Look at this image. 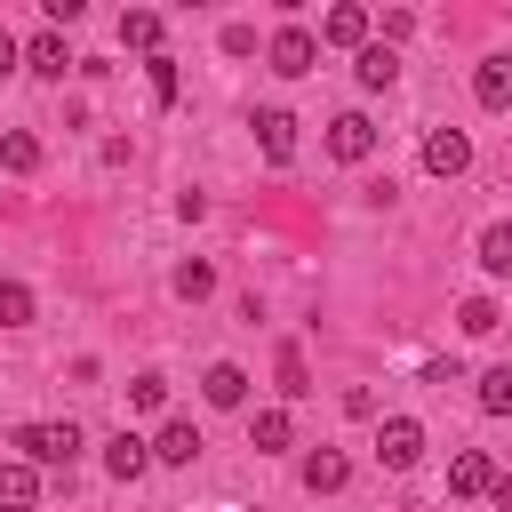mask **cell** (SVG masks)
Segmentation results:
<instances>
[{
  "label": "cell",
  "instance_id": "obj_12",
  "mask_svg": "<svg viewBox=\"0 0 512 512\" xmlns=\"http://www.w3.org/2000/svg\"><path fill=\"white\" fill-rule=\"evenodd\" d=\"M40 504V464H0V512H32Z\"/></svg>",
  "mask_w": 512,
  "mask_h": 512
},
{
  "label": "cell",
  "instance_id": "obj_4",
  "mask_svg": "<svg viewBox=\"0 0 512 512\" xmlns=\"http://www.w3.org/2000/svg\"><path fill=\"white\" fill-rule=\"evenodd\" d=\"M368 32H376V16H368L360 0H344V8H328V16H320V40H328V48H352V56H360V48H368Z\"/></svg>",
  "mask_w": 512,
  "mask_h": 512
},
{
  "label": "cell",
  "instance_id": "obj_7",
  "mask_svg": "<svg viewBox=\"0 0 512 512\" xmlns=\"http://www.w3.org/2000/svg\"><path fill=\"white\" fill-rule=\"evenodd\" d=\"M24 64H32V72H40V80H64V72H72V64H80V56H72V48H64V32H32V48H24Z\"/></svg>",
  "mask_w": 512,
  "mask_h": 512
},
{
  "label": "cell",
  "instance_id": "obj_1",
  "mask_svg": "<svg viewBox=\"0 0 512 512\" xmlns=\"http://www.w3.org/2000/svg\"><path fill=\"white\" fill-rule=\"evenodd\" d=\"M16 448H24V464H72L88 440H80V424H24Z\"/></svg>",
  "mask_w": 512,
  "mask_h": 512
},
{
  "label": "cell",
  "instance_id": "obj_13",
  "mask_svg": "<svg viewBox=\"0 0 512 512\" xmlns=\"http://www.w3.org/2000/svg\"><path fill=\"white\" fill-rule=\"evenodd\" d=\"M472 96H480L488 112H512V56H488V64L472 72Z\"/></svg>",
  "mask_w": 512,
  "mask_h": 512
},
{
  "label": "cell",
  "instance_id": "obj_28",
  "mask_svg": "<svg viewBox=\"0 0 512 512\" xmlns=\"http://www.w3.org/2000/svg\"><path fill=\"white\" fill-rule=\"evenodd\" d=\"M224 56H256V24H224Z\"/></svg>",
  "mask_w": 512,
  "mask_h": 512
},
{
  "label": "cell",
  "instance_id": "obj_29",
  "mask_svg": "<svg viewBox=\"0 0 512 512\" xmlns=\"http://www.w3.org/2000/svg\"><path fill=\"white\" fill-rule=\"evenodd\" d=\"M16 64H24V48H16V32H8V24H0V80H8V72H16Z\"/></svg>",
  "mask_w": 512,
  "mask_h": 512
},
{
  "label": "cell",
  "instance_id": "obj_10",
  "mask_svg": "<svg viewBox=\"0 0 512 512\" xmlns=\"http://www.w3.org/2000/svg\"><path fill=\"white\" fill-rule=\"evenodd\" d=\"M144 464H152V440H136V432H112V440H104V472H112V480H136Z\"/></svg>",
  "mask_w": 512,
  "mask_h": 512
},
{
  "label": "cell",
  "instance_id": "obj_23",
  "mask_svg": "<svg viewBox=\"0 0 512 512\" xmlns=\"http://www.w3.org/2000/svg\"><path fill=\"white\" fill-rule=\"evenodd\" d=\"M304 392H312V368L296 344H280V400H304Z\"/></svg>",
  "mask_w": 512,
  "mask_h": 512
},
{
  "label": "cell",
  "instance_id": "obj_30",
  "mask_svg": "<svg viewBox=\"0 0 512 512\" xmlns=\"http://www.w3.org/2000/svg\"><path fill=\"white\" fill-rule=\"evenodd\" d=\"M488 496H496V504L512 512V472H496V488H488Z\"/></svg>",
  "mask_w": 512,
  "mask_h": 512
},
{
  "label": "cell",
  "instance_id": "obj_11",
  "mask_svg": "<svg viewBox=\"0 0 512 512\" xmlns=\"http://www.w3.org/2000/svg\"><path fill=\"white\" fill-rule=\"evenodd\" d=\"M344 480H352V464H344V448H312V456H304V488H312V496H336Z\"/></svg>",
  "mask_w": 512,
  "mask_h": 512
},
{
  "label": "cell",
  "instance_id": "obj_27",
  "mask_svg": "<svg viewBox=\"0 0 512 512\" xmlns=\"http://www.w3.org/2000/svg\"><path fill=\"white\" fill-rule=\"evenodd\" d=\"M160 400H168V376H152V368H144V376L128 384V408H160Z\"/></svg>",
  "mask_w": 512,
  "mask_h": 512
},
{
  "label": "cell",
  "instance_id": "obj_21",
  "mask_svg": "<svg viewBox=\"0 0 512 512\" xmlns=\"http://www.w3.org/2000/svg\"><path fill=\"white\" fill-rule=\"evenodd\" d=\"M480 408H488V416H512V360H496V368L480 376Z\"/></svg>",
  "mask_w": 512,
  "mask_h": 512
},
{
  "label": "cell",
  "instance_id": "obj_15",
  "mask_svg": "<svg viewBox=\"0 0 512 512\" xmlns=\"http://www.w3.org/2000/svg\"><path fill=\"white\" fill-rule=\"evenodd\" d=\"M448 488H456V496H488V488H496V464H488L480 448H464V456L448 464Z\"/></svg>",
  "mask_w": 512,
  "mask_h": 512
},
{
  "label": "cell",
  "instance_id": "obj_20",
  "mask_svg": "<svg viewBox=\"0 0 512 512\" xmlns=\"http://www.w3.org/2000/svg\"><path fill=\"white\" fill-rule=\"evenodd\" d=\"M480 272L512 280V224H488V232H480Z\"/></svg>",
  "mask_w": 512,
  "mask_h": 512
},
{
  "label": "cell",
  "instance_id": "obj_16",
  "mask_svg": "<svg viewBox=\"0 0 512 512\" xmlns=\"http://www.w3.org/2000/svg\"><path fill=\"white\" fill-rule=\"evenodd\" d=\"M352 72H360V88H392V80H400V56H392V48H384V40H368V48H360V64H352Z\"/></svg>",
  "mask_w": 512,
  "mask_h": 512
},
{
  "label": "cell",
  "instance_id": "obj_3",
  "mask_svg": "<svg viewBox=\"0 0 512 512\" xmlns=\"http://www.w3.org/2000/svg\"><path fill=\"white\" fill-rule=\"evenodd\" d=\"M376 456H384L392 472H408V464L424 456V424H416V416H384V424H376Z\"/></svg>",
  "mask_w": 512,
  "mask_h": 512
},
{
  "label": "cell",
  "instance_id": "obj_14",
  "mask_svg": "<svg viewBox=\"0 0 512 512\" xmlns=\"http://www.w3.org/2000/svg\"><path fill=\"white\" fill-rule=\"evenodd\" d=\"M200 392H208V408H240V400H248V368H240V360H216Z\"/></svg>",
  "mask_w": 512,
  "mask_h": 512
},
{
  "label": "cell",
  "instance_id": "obj_8",
  "mask_svg": "<svg viewBox=\"0 0 512 512\" xmlns=\"http://www.w3.org/2000/svg\"><path fill=\"white\" fill-rule=\"evenodd\" d=\"M256 144H264V160H296V120L280 104H264L256 112Z\"/></svg>",
  "mask_w": 512,
  "mask_h": 512
},
{
  "label": "cell",
  "instance_id": "obj_25",
  "mask_svg": "<svg viewBox=\"0 0 512 512\" xmlns=\"http://www.w3.org/2000/svg\"><path fill=\"white\" fill-rule=\"evenodd\" d=\"M32 320V288L24 280H0V328H24Z\"/></svg>",
  "mask_w": 512,
  "mask_h": 512
},
{
  "label": "cell",
  "instance_id": "obj_18",
  "mask_svg": "<svg viewBox=\"0 0 512 512\" xmlns=\"http://www.w3.org/2000/svg\"><path fill=\"white\" fill-rule=\"evenodd\" d=\"M248 440H256V456H272V448H288V440H296V424H288V408H256V424H248Z\"/></svg>",
  "mask_w": 512,
  "mask_h": 512
},
{
  "label": "cell",
  "instance_id": "obj_26",
  "mask_svg": "<svg viewBox=\"0 0 512 512\" xmlns=\"http://www.w3.org/2000/svg\"><path fill=\"white\" fill-rule=\"evenodd\" d=\"M456 328H464V336H488V328H504V312H496L488 296H472V304L456 312Z\"/></svg>",
  "mask_w": 512,
  "mask_h": 512
},
{
  "label": "cell",
  "instance_id": "obj_19",
  "mask_svg": "<svg viewBox=\"0 0 512 512\" xmlns=\"http://www.w3.org/2000/svg\"><path fill=\"white\" fill-rule=\"evenodd\" d=\"M120 48H144V56H160V16H152V8H128V16H120Z\"/></svg>",
  "mask_w": 512,
  "mask_h": 512
},
{
  "label": "cell",
  "instance_id": "obj_6",
  "mask_svg": "<svg viewBox=\"0 0 512 512\" xmlns=\"http://www.w3.org/2000/svg\"><path fill=\"white\" fill-rule=\"evenodd\" d=\"M424 168H432V176H464V168H472V136H464V128H432V136H424Z\"/></svg>",
  "mask_w": 512,
  "mask_h": 512
},
{
  "label": "cell",
  "instance_id": "obj_24",
  "mask_svg": "<svg viewBox=\"0 0 512 512\" xmlns=\"http://www.w3.org/2000/svg\"><path fill=\"white\" fill-rule=\"evenodd\" d=\"M144 88L152 104H176V56H144Z\"/></svg>",
  "mask_w": 512,
  "mask_h": 512
},
{
  "label": "cell",
  "instance_id": "obj_9",
  "mask_svg": "<svg viewBox=\"0 0 512 512\" xmlns=\"http://www.w3.org/2000/svg\"><path fill=\"white\" fill-rule=\"evenodd\" d=\"M152 456H160V464H192V456H200V424H192V416H168L160 440H152Z\"/></svg>",
  "mask_w": 512,
  "mask_h": 512
},
{
  "label": "cell",
  "instance_id": "obj_5",
  "mask_svg": "<svg viewBox=\"0 0 512 512\" xmlns=\"http://www.w3.org/2000/svg\"><path fill=\"white\" fill-rule=\"evenodd\" d=\"M328 152H336V160H368V152H376V120H368V112H336V120H328Z\"/></svg>",
  "mask_w": 512,
  "mask_h": 512
},
{
  "label": "cell",
  "instance_id": "obj_2",
  "mask_svg": "<svg viewBox=\"0 0 512 512\" xmlns=\"http://www.w3.org/2000/svg\"><path fill=\"white\" fill-rule=\"evenodd\" d=\"M264 56H272V72H280V80H304V72L320 64V40H312L304 24H288V32H272V48H264Z\"/></svg>",
  "mask_w": 512,
  "mask_h": 512
},
{
  "label": "cell",
  "instance_id": "obj_17",
  "mask_svg": "<svg viewBox=\"0 0 512 512\" xmlns=\"http://www.w3.org/2000/svg\"><path fill=\"white\" fill-rule=\"evenodd\" d=\"M0 168H8V176H32V168H40V136H32V128H8V136H0Z\"/></svg>",
  "mask_w": 512,
  "mask_h": 512
},
{
  "label": "cell",
  "instance_id": "obj_22",
  "mask_svg": "<svg viewBox=\"0 0 512 512\" xmlns=\"http://www.w3.org/2000/svg\"><path fill=\"white\" fill-rule=\"evenodd\" d=\"M176 296H184V304L216 296V264H200V256H192V264H176Z\"/></svg>",
  "mask_w": 512,
  "mask_h": 512
}]
</instances>
